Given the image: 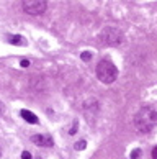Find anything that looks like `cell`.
<instances>
[{
  "mask_svg": "<svg viewBox=\"0 0 157 159\" xmlns=\"http://www.w3.org/2000/svg\"><path fill=\"white\" fill-rule=\"evenodd\" d=\"M31 141L38 146H43V148H49L52 146V138L48 136V134H33Z\"/></svg>",
  "mask_w": 157,
  "mask_h": 159,
  "instance_id": "obj_5",
  "label": "cell"
},
{
  "mask_svg": "<svg viewBox=\"0 0 157 159\" xmlns=\"http://www.w3.org/2000/svg\"><path fill=\"white\" fill-rule=\"evenodd\" d=\"M157 126V110L154 107H142L134 116V128L137 133H150Z\"/></svg>",
  "mask_w": 157,
  "mask_h": 159,
  "instance_id": "obj_1",
  "label": "cell"
},
{
  "mask_svg": "<svg viewBox=\"0 0 157 159\" xmlns=\"http://www.w3.org/2000/svg\"><path fill=\"white\" fill-rule=\"evenodd\" d=\"M139 156V151L136 149V151H133V154H131V159H134V157H137Z\"/></svg>",
  "mask_w": 157,
  "mask_h": 159,
  "instance_id": "obj_12",
  "label": "cell"
},
{
  "mask_svg": "<svg viewBox=\"0 0 157 159\" xmlns=\"http://www.w3.org/2000/svg\"><path fill=\"white\" fill-rule=\"evenodd\" d=\"M152 159H157V146L152 149Z\"/></svg>",
  "mask_w": 157,
  "mask_h": 159,
  "instance_id": "obj_13",
  "label": "cell"
},
{
  "mask_svg": "<svg viewBox=\"0 0 157 159\" xmlns=\"http://www.w3.org/2000/svg\"><path fill=\"white\" fill-rule=\"evenodd\" d=\"M97 77L100 79V82H103V84H111V82H115L116 77H118V69H116V66L111 61L102 59L97 64Z\"/></svg>",
  "mask_w": 157,
  "mask_h": 159,
  "instance_id": "obj_2",
  "label": "cell"
},
{
  "mask_svg": "<svg viewBox=\"0 0 157 159\" xmlns=\"http://www.w3.org/2000/svg\"><path fill=\"white\" fill-rule=\"evenodd\" d=\"M48 8V0H23V10L28 15H43Z\"/></svg>",
  "mask_w": 157,
  "mask_h": 159,
  "instance_id": "obj_3",
  "label": "cell"
},
{
  "mask_svg": "<svg viewBox=\"0 0 157 159\" xmlns=\"http://www.w3.org/2000/svg\"><path fill=\"white\" fill-rule=\"evenodd\" d=\"M28 66H30V61L23 59V61H21V67H28Z\"/></svg>",
  "mask_w": 157,
  "mask_h": 159,
  "instance_id": "obj_11",
  "label": "cell"
},
{
  "mask_svg": "<svg viewBox=\"0 0 157 159\" xmlns=\"http://www.w3.org/2000/svg\"><path fill=\"white\" fill-rule=\"evenodd\" d=\"M102 39H103V43H107V44L116 46L123 41V34L116 30V28H107V30L102 33Z\"/></svg>",
  "mask_w": 157,
  "mask_h": 159,
  "instance_id": "obj_4",
  "label": "cell"
},
{
  "mask_svg": "<svg viewBox=\"0 0 157 159\" xmlns=\"http://www.w3.org/2000/svg\"><path fill=\"white\" fill-rule=\"evenodd\" d=\"M21 159H31V152L23 151V152H21Z\"/></svg>",
  "mask_w": 157,
  "mask_h": 159,
  "instance_id": "obj_10",
  "label": "cell"
},
{
  "mask_svg": "<svg viewBox=\"0 0 157 159\" xmlns=\"http://www.w3.org/2000/svg\"><path fill=\"white\" fill-rule=\"evenodd\" d=\"M20 115H21L23 120H26L28 123H31V125H36V123H38V116L34 115V113H31L30 110H21Z\"/></svg>",
  "mask_w": 157,
  "mask_h": 159,
  "instance_id": "obj_6",
  "label": "cell"
},
{
  "mask_svg": "<svg viewBox=\"0 0 157 159\" xmlns=\"http://www.w3.org/2000/svg\"><path fill=\"white\" fill-rule=\"evenodd\" d=\"M8 39H10L11 44H16V46H25V44H26V43H25V38H23V36H18V34H15V36H10Z\"/></svg>",
  "mask_w": 157,
  "mask_h": 159,
  "instance_id": "obj_7",
  "label": "cell"
},
{
  "mask_svg": "<svg viewBox=\"0 0 157 159\" xmlns=\"http://www.w3.org/2000/svg\"><path fill=\"white\" fill-rule=\"evenodd\" d=\"M85 144H87L85 141H80V143H75V149H77V151L80 149V151H82V149H85Z\"/></svg>",
  "mask_w": 157,
  "mask_h": 159,
  "instance_id": "obj_8",
  "label": "cell"
},
{
  "mask_svg": "<svg viewBox=\"0 0 157 159\" xmlns=\"http://www.w3.org/2000/svg\"><path fill=\"white\" fill-rule=\"evenodd\" d=\"M80 57H82L84 61H89L90 57H92V52H89V51H84V52H82V56H80Z\"/></svg>",
  "mask_w": 157,
  "mask_h": 159,
  "instance_id": "obj_9",
  "label": "cell"
}]
</instances>
